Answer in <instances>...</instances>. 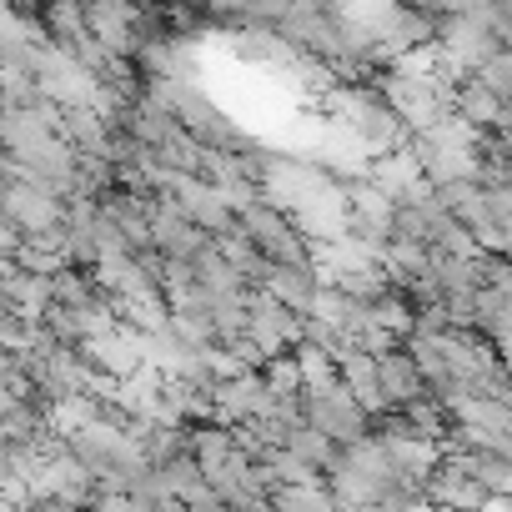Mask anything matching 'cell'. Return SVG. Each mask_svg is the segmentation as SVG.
Masks as SVG:
<instances>
[{
	"mask_svg": "<svg viewBox=\"0 0 512 512\" xmlns=\"http://www.w3.org/2000/svg\"><path fill=\"white\" fill-rule=\"evenodd\" d=\"M482 201H487V221L497 231H507L512 226V186H492V191H482Z\"/></svg>",
	"mask_w": 512,
	"mask_h": 512,
	"instance_id": "obj_18",
	"label": "cell"
},
{
	"mask_svg": "<svg viewBox=\"0 0 512 512\" xmlns=\"http://www.w3.org/2000/svg\"><path fill=\"white\" fill-rule=\"evenodd\" d=\"M422 502L437 507V512H487L492 507V497L452 457H437V467L422 477Z\"/></svg>",
	"mask_w": 512,
	"mask_h": 512,
	"instance_id": "obj_6",
	"label": "cell"
},
{
	"mask_svg": "<svg viewBox=\"0 0 512 512\" xmlns=\"http://www.w3.org/2000/svg\"><path fill=\"white\" fill-rule=\"evenodd\" d=\"M6 377H11V357H6V352H0V382H6Z\"/></svg>",
	"mask_w": 512,
	"mask_h": 512,
	"instance_id": "obj_21",
	"label": "cell"
},
{
	"mask_svg": "<svg viewBox=\"0 0 512 512\" xmlns=\"http://www.w3.org/2000/svg\"><path fill=\"white\" fill-rule=\"evenodd\" d=\"M452 116H457L467 131H477V136H487V131H507V126H512L507 106H502V101H492L472 76H462V81L452 86Z\"/></svg>",
	"mask_w": 512,
	"mask_h": 512,
	"instance_id": "obj_8",
	"label": "cell"
},
{
	"mask_svg": "<svg viewBox=\"0 0 512 512\" xmlns=\"http://www.w3.org/2000/svg\"><path fill=\"white\" fill-rule=\"evenodd\" d=\"M81 26L106 56L131 61V51H136V6H126V0H96V6H81Z\"/></svg>",
	"mask_w": 512,
	"mask_h": 512,
	"instance_id": "obj_7",
	"label": "cell"
},
{
	"mask_svg": "<svg viewBox=\"0 0 512 512\" xmlns=\"http://www.w3.org/2000/svg\"><path fill=\"white\" fill-rule=\"evenodd\" d=\"M262 382H267V392H272V397H297V392H302V372L292 367V357L267 362V367H262Z\"/></svg>",
	"mask_w": 512,
	"mask_h": 512,
	"instance_id": "obj_17",
	"label": "cell"
},
{
	"mask_svg": "<svg viewBox=\"0 0 512 512\" xmlns=\"http://www.w3.org/2000/svg\"><path fill=\"white\" fill-rule=\"evenodd\" d=\"M262 292L277 307H287L292 317H307L312 312V297H317V272L312 267H267Z\"/></svg>",
	"mask_w": 512,
	"mask_h": 512,
	"instance_id": "obj_10",
	"label": "cell"
},
{
	"mask_svg": "<svg viewBox=\"0 0 512 512\" xmlns=\"http://www.w3.org/2000/svg\"><path fill=\"white\" fill-rule=\"evenodd\" d=\"M327 101H332V126H342V131L367 151V161L392 156V151L407 146V126L387 111V101H382L367 81H357V86H332Z\"/></svg>",
	"mask_w": 512,
	"mask_h": 512,
	"instance_id": "obj_1",
	"label": "cell"
},
{
	"mask_svg": "<svg viewBox=\"0 0 512 512\" xmlns=\"http://www.w3.org/2000/svg\"><path fill=\"white\" fill-rule=\"evenodd\" d=\"M402 422L412 427V437L432 442L437 452H442V437H447V427H452L447 407H442V402H432V397H417L412 407H402Z\"/></svg>",
	"mask_w": 512,
	"mask_h": 512,
	"instance_id": "obj_13",
	"label": "cell"
},
{
	"mask_svg": "<svg viewBox=\"0 0 512 512\" xmlns=\"http://www.w3.org/2000/svg\"><path fill=\"white\" fill-rule=\"evenodd\" d=\"M246 342L256 347L262 362H277L287 357L297 342H302V317H292L287 307H277L262 287L246 292Z\"/></svg>",
	"mask_w": 512,
	"mask_h": 512,
	"instance_id": "obj_3",
	"label": "cell"
},
{
	"mask_svg": "<svg viewBox=\"0 0 512 512\" xmlns=\"http://www.w3.org/2000/svg\"><path fill=\"white\" fill-rule=\"evenodd\" d=\"M161 472V482H166V492L176 497V502H186L191 492H201L206 482H201V467L191 462V452H181V457H171L166 467H156Z\"/></svg>",
	"mask_w": 512,
	"mask_h": 512,
	"instance_id": "obj_16",
	"label": "cell"
},
{
	"mask_svg": "<svg viewBox=\"0 0 512 512\" xmlns=\"http://www.w3.org/2000/svg\"><path fill=\"white\" fill-rule=\"evenodd\" d=\"M472 81L492 96V101H502V106H512V51H492L477 71H472Z\"/></svg>",
	"mask_w": 512,
	"mask_h": 512,
	"instance_id": "obj_14",
	"label": "cell"
},
{
	"mask_svg": "<svg viewBox=\"0 0 512 512\" xmlns=\"http://www.w3.org/2000/svg\"><path fill=\"white\" fill-rule=\"evenodd\" d=\"M21 251H26V236H21L6 216H0V262H16Z\"/></svg>",
	"mask_w": 512,
	"mask_h": 512,
	"instance_id": "obj_19",
	"label": "cell"
},
{
	"mask_svg": "<svg viewBox=\"0 0 512 512\" xmlns=\"http://www.w3.org/2000/svg\"><path fill=\"white\" fill-rule=\"evenodd\" d=\"M282 452H287V457H297L302 467H312L317 477H327V472L337 467V452H342V447H332L322 432H312V427L302 422V427H292V432L282 437Z\"/></svg>",
	"mask_w": 512,
	"mask_h": 512,
	"instance_id": "obj_12",
	"label": "cell"
},
{
	"mask_svg": "<svg viewBox=\"0 0 512 512\" xmlns=\"http://www.w3.org/2000/svg\"><path fill=\"white\" fill-rule=\"evenodd\" d=\"M267 407H272V392H267L262 372H246V377H231V382L211 387V427L236 432L256 417H267Z\"/></svg>",
	"mask_w": 512,
	"mask_h": 512,
	"instance_id": "obj_4",
	"label": "cell"
},
{
	"mask_svg": "<svg viewBox=\"0 0 512 512\" xmlns=\"http://www.w3.org/2000/svg\"><path fill=\"white\" fill-rule=\"evenodd\" d=\"M272 512H337V507H332L327 487L317 482V487H277L272 492Z\"/></svg>",
	"mask_w": 512,
	"mask_h": 512,
	"instance_id": "obj_15",
	"label": "cell"
},
{
	"mask_svg": "<svg viewBox=\"0 0 512 512\" xmlns=\"http://www.w3.org/2000/svg\"><path fill=\"white\" fill-rule=\"evenodd\" d=\"M236 512H272V497H246Z\"/></svg>",
	"mask_w": 512,
	"mask_h": 512,
	"instance_id": "obj_20",
	"label": "cell"
},
{
	"mask_svg": "<svg viewBox=\"0 0 512 512\" xmlns=\"http://www.w3.org/2000/svg\"><path fill=\"white\" fill-rule=\"evenodd\" d=\"M297 402H302V422H307L312 432H322L332 447H352V442L372 437V417L347 397V387H342L332 372H327V377L302 382Z\"/></svg>",
	"mask_w": 512,
	"mask_h": 512,
	"instance_id": "obj_2",
	"label": "cell"
},
{
	"mask_svg": "<svg viewBox=\"0 0 512 512\" xmlns=\"http://www.w3.org/2000/svg\"><path fill=\"white\" fill-rule=\"evenodd\" d=\"M146 246L161 256V262H191L196 251H206L211 246V236H201L166 196H156V206H151V226H146Z\"/></svg>",
	"mask_w": 512,
	"mask_h": 512,
	"instance_id": "obj_5",
	"label": "cell"
},
{
	"mask_svg": "<svg viewBox=\"0 0 512 512\" xmlns=\"http://www.w3.org/2000/svg\"><path fill=\"white\" fill-rule=\"evenodd\" d=\"M211 246H216L221 262L236 272V282H241V287H262V277H267V267H272V262H267V256L256 251L236 226H231V231H221V236H211Z\"/></svg>",
	"mask_w": 512,
	"mask_h": 512,
	"instance_id": "obj_11",
	"label": "cell"
},
{
	"mask_svg": "<svg viewBox=\"0 0 512 512\" xmlns=\"http://www.w3.org/2000/svg\"><path fill=\"white\" fill-rule=\"evenodd\" d=\"M372 367H377V392H382L387 412H402V407H412L417 397H427V392H422V377H417V367H412V357H407L402 347L372 357Z\"/></svg>",
	"mask_w": 512,
	"mask_h": 512,
	"instance_id": "obj_9",
	"label": "cell"
}]
</instances>
